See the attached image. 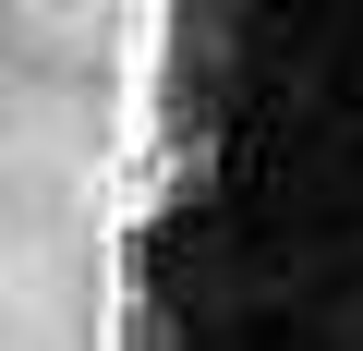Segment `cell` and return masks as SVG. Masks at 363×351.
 I'll return each instance as SVG.
<instances>
[{
	"instance_id": "1",
	"label": "cell",
	"mask_w": 363,
	"mask_h": 351,
	"mask_svg": "<svg viewBox=\"0 0 363 351\" xmlns=\"http://www.w3.org/2000/svg\"><path fill=\"white\" fill-rule=\"evenodd\" d=\"M121 303L145 339H363V0H145Z\"/></svg>"
}]
</instances>
